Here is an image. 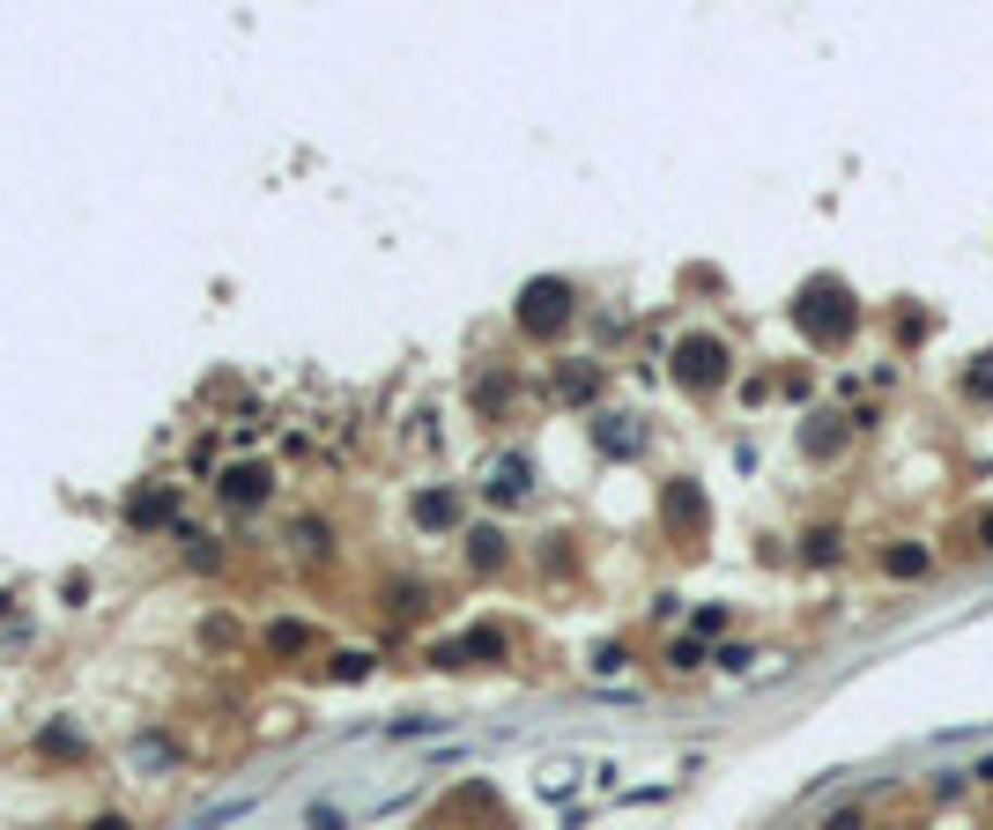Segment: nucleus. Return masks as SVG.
I'll return each mask as SVG.
<instances>
[{
    "mask_svg": "<svg viewBox=\"0 0 993 830\" xmlns=\"http://www.w3.org/2000/svg\"><path fill=\"white\" fill-rule=\"evenodd\" d=\"M246 808H252V793H238V801H215V808H208V816H193L186 830H223V823H238Z\"/></svg>",
    "mask_w": 993,
    "mask_h": 830,
    "instance_id": "nucleus-4",
    "label": "nucleus"
},
{
    "mask_svg": "<svg viewBox=\"0 0 993 830\" xmlns=\"http://www.w3.org/2000/svg\"><path fill=\"white\" fill-rule=\"evenodd\" d=\"M971 393H993V372H971Z\"/></svg>",
    "mask_w": 993,
    "mask_h": 830,
    "instance_id": "nucleus-8",
    "label": "nucleus"
},
{
    "mask_svg": "<svg viewBox=\"0 0 993 830\" xmlns=\"http://www.w3.org/2000/svg\"><path fill=\"white\" fill-rule=\"evenodd\" d=\"M675 372H682V386H719V378H727V349H719V341H682V349H675Z\"/></svg>",
    "mask_w": 993,
    "mask_h": 830,
    "instance_id": "nucleus-1",
    "label": "nucleus"
},
{
    "mask_svg": "<svg viewBox=\"0 0 993 830\" xmlns=\"http://www.w3.org/2000/svg\"><path fill=\"white\" fill-rule=\"evenodd\" d=\"M97 830H126V823H120V816H104V823H97Z\"/></svg>",
    "mask_w": 993,
    "mask_h": 830,
    "instance_id": "nucleus-9",
    "label": "nucleus"
},
{
    "mask_svg": "<svg viewBox=\"0 0 993 830\" xmlns=\"http://www.w3.org/2000/svg\"><path fill=\"white\" fill-rule=\"evenodd\" d=\"M223 490H230V498H238V504L267 498V467H230V475H223Z\"/></svg>",
    "mask_w": 993,
    "mask_h": 830,
    "instance_id": "nucleus-3",
    "label": "nucleus"
},
{
    "mask_svg": "<svg viewBox=\"0 0 993 830\" xmlns=\"http://www.w3.org/2000/svg\"><path fill=\"white\" fill-rule=\"evenodd\" d=\"M519 490H527V460H504L490 475V498H519Z\"/></svg>",
    "mask_w": 993,
    "mask_h": 830,
    "instance_id": "nucleus-5",
    "label": "nucleus"
},
{
    "mask_svg": "<svg viewBox=\"0 0 993 830\" xmlns=\"http://www.w3.org/2000/svg\"><path fill=\"white\" fill-rule=\"evenodd\" d=\"M453 512H460L453 498H415V519H423V527H445Z\"/></svg>",
    "mask_w": 993,
    "mask_h": 830,
    "instance_id": "nucleus-7",
    "label": "nucleus"
},
{
    "mask_svg": "<svg viewBox=\"0 0 993 830\" xmlns=\"http://www.w3.org/2000/svg\"><path fill=\"white\" fill-rule=\"evenodd\" d=\"M882 564H890V571H897V579H919V571H927V549H890V556H882Z\"/></svg>",
    "mask_w": 993,
    "mask_h": 830,
    "instance_id": "nucleus-6",
    "label": "nucleus"
},
{
    "mask_svg": "<svg viewBox=\"0 0 993 830\" xmlns=\"http://www.w3.org/2000/svg\"><path fill=\"white\" fill-rule=\"evenodd\" d=\"M564 312H571V290H564V282H535L519 319H527L535 334H549V327H564Z\"/></svg>",
    "mask_w": 993,
    "mask_h": 830,
    "instance_id": "nucleus-2",
    "label": "nucleus"
}]
</instances>
